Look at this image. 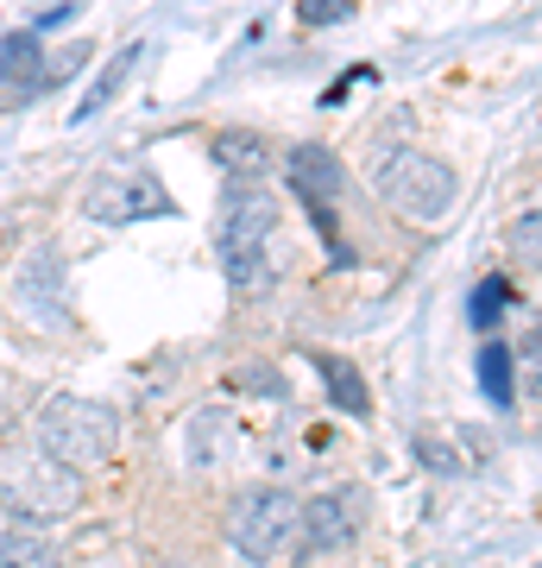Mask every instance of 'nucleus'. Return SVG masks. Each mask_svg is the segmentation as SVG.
<instances>
[{
	"label": "nucleus",
	"mask_w": 542,
	"mask_h": 568,
	"mask_svg": "<svg viewBox=\"0 0 542 568\" xmlns=\"http://www.w3.org/2000/svg\"><path fill=\"white\" fill-rule=\"evenodd\" d=\"M504 304H511V284H504V278H485L480 291H473V328L485 335V328L499 323V310H504Z\"/></svg>",
	"instance_id": "nucleus-17"
},
{
	"label": "nucleus",
	"mask_w": 542,
	"mask_h": 568,
	"mask_svg": "<svg viewBox=\"0 0 542 568\" xmlns=\"http://www.w3.org/2000/svg\"><path fill=\"white\" fill-rule=\"evenodd\" d=\"M372 190H379V203L391 209V215H403V222H436V215H448V203H454V171H448L442 159L417 152V145H403V152H391V159L372 171Z\"/></svg>",
	"instance_id": "nucleus-3"
},
{
	"label": "nucleus",
	"mask_w": 542,
	"mask_h": 568,
	"mask_svg": "<svg viewBox=\"0 0 542 568\" xmlns=\"http://www.w3.org/2000/svg\"><path fill=\"white\" fill-rule=\"evenodd\" d=\"M284 178H290V190H297L303 203H309V215H316V227L335 241V260H347L341 234H335V209H341L347 196V164L328 152V145H290V159H284Z\"/></svg>",
	"instance_id": "nucleus-7"
},
{
	"label": "nucleus",
	"mask_w": 542,
	"mask_h": 568,
	"mask_svg": "<svg viewBox=\"0 0 542 568\" xmlns=\"http://www.w3.org/2000/svg\"><path fill=\"white\" fill-rule=\"evenodd\" d=\"M39 448L63 467H95L114 455L121 443V410L101 405V398H76V392H58L51 405L39 410Z\"/></svg>",
	"instance_id": "nucleus-2"
},
{
	"label": "nucleus",
	"mask_w": 542,
	"mask_h": 568,
	"mask_svg": "<svg viewBox=\"0 0 542 568\" xmlns=\"http://www.w3.org/2000/svg\"><path fill=\"white\" fill-rule=\"evenodd\" d=\"M0 82H7V89H44L39 26H25V32H7V39H0Z\"/></svg>",
	"instance_id": "nucleus-11"
},
{
	"label": "nucleus",
	"mask_w": 542,
	"mask_h": 568,
	"mask_svg": "<svg viewBox=\"0 0 542 568\" xmlns=\"http://www.w3.org/2000/svg\"><path fill=\"white\" fill-rule=\"evenodd\" d=\"M504 246H511V260H518L523 272H542V209L518 215V222H511V234H504Z\"/></svg>",
	"instance_id": "nucleus-14"
},
{
	"label": "nucleus",
	"mask_w": 542,
	"mask_h": 568,
	"mask_svg": "<svg viewBox=\"0 0 542 568\" xmlns=\"http://www.w3.org/2000/svg\"><path fill=\"white\" fill-rule=\"evenodd\" d=\"M272 241H278V203L253 183H241L222 215V272L234 284V297H259L272 284Z\"/></svg>",
	"instance_id": "nucleus-1"
},
{
	"label": "nucleus",
	"mask_w": 542,
	"mask_h": 568,
	"mask_svg": "<svg viewBox=\"0 0 542 568\" xmlns=\"http://www.w3.org/2000/svg\"><path fill=\"white\" fill-rule=\"evenodd\" d=\"M82 58H89L82 44H70L63 58H51V63H44V89H51V82H63V77H76V70H82Z\"/></svg>",
	"instance_id": "nucleus-19"
},
{
	"label": "nucleus",
	"mask_w": 542,
	"mask_h": 568,
	"mask_svg": "<svg viewBox=\"0 0 542 568\" xmlns=\"http://www.w3.org/2000/svg\"><path fill=\"white\" fill-rule=\"evenodd\" d=\"M0 499L20 511V518H63V511H76L82 499V480L76 467L51 462L44 448H32V455H0Z\"/></svg>",
	"instance_id": "nucleus-4"
},
{
	"label": "nucleus",
	"mask_w": 542,
	"mask_h": 568,
	"mask_svg": "<svg viewBox=\"0 0 542 568\" xmlns=\"http://www.w3.org/2000/svg\"><path fill=\"white\" fill-rule=\"evenodd\" d=\"M215 159L234 183H259L272 171V145L259 133H246V126H227V133H215Z\"/></svg>",
	"instance_id": "nucleus-10"
},
{
	"label": "nucleus",
	"mask_w": 542,
	"mask_h": 568,
	"mask_svg": "<svg viewBox=\"0 0 542 568\" xmlns=\"http://www.w3.org/2000/svg\"><path fill=\"white\" fill-rule=\"evenodd\" d=\"M309 361H316V373L328 379V398H335L347 417H366V410H372V392H366V379H360V366H354V361H341V354H321V347L309 354Z\"/></svg>",
	"instance_id": "nucleus-12"
},
{
	"label": "nucleus",
	"mask_w": 542,
	"mask_h": 568,
	"mask_svg": "<svg viewBox=\"0 0 542 568\" xmlns=\"http://www.w3.org/2000/svg\"><path fill=\"white\" fill-rule=\"evenodd\" d=\"M133 58H140V44H133V51H121V58H114V63H108V70H101V82H95V89H89V95H82L76 121H89V114H95V108L108 102L114 89H121V82H126V70H133Z\"/></svg>",
	"instance_id": "nucleus-15"
},
{
	"label": "nucleus",
	"mask_w": 542,
	"mask_h": 568,
	"mask_svg": "<svg viewBox=\"0 0 542 568\" xmlns=\"http://www.w3.org/2000/svg\"><path fill=\"white\" fill-rule=\"evenodd\" d=\"M303 525V506L284 487H253L227 506V544L241 549L246 562H278L290 537Z\"/></svg>",
	"instance_id": "nucleus-5"
},
{
	"label": "nucleus",
	"mask_w": 542,
	"mask_h": 568,
	"mask_svg": "<svg viewBox=\"0 0 542 568\" xmlns=\"http://www.w3.org/2000/svg\"><path fill=\"white\" fill-rule=\"evenodd\" d=\"M518 386L530 392V405H542V323L523 335V347H518Z\"/></svg>",
	"instance_id": "nucleus-16"
},
{
	"label": "nucleus",
	"mask_w": 542,
	"mask_h": 568,
	"mask_svg": "<svg viewBox=\"0 0 542 568\" xmlns=\"http://www.w3.org/2000/svg\"><path fill=\"white\" fill-rule=\"evenodd\" d=\"M480 386L499 410L518 398V347L511 342H480Z\"/></svg>",
	"instance_id": "nucleus-13"
},
{
	"label": "nucleus",
	"mask_w": 542,
	"mask_h": 568,
	"mask_svg": "<svg viewBox=\"0 0 542 568\" xmlns=\"http://www.w3.org/2000/svg\"><path fill=\"white\" fill-rule=\"evenodd\" d=\"M354 13V0H303V26H335Z\"/></svg>",
	"instance_id": "nucleus-18"
},
{
	"label": "nucleus",
	"mask_w": 542,
	"mask_h": 568,
	"mask_svg": "<svg viewBox=\"0 0 542 568\" xmlns=\"http://www.w3.org/2000/svg\"><path fill=\"white\" fill-rule=\"evenodd\" d=\"M89 222H108V227H126V222H158V215H177L171 190H164L152 171H108V178L89 183Z\"/></svg>",
	"instance_id": "nucleus-6"
},
{
	"label": "nucleus",
	"mask_w": 542,
	"mask_h": 568,
	"mask_svg": "<svg viewBox=\"0 0 542 568\" xmlns=\"http://www.w3.org/2000/svg\"><path fill=\"white\" fill-rule=\"evenodd\" d=\"M58 562H63V549L39 518H13L0 530V568H58Z\"/></svg>",
	"instance_id": "nucleus-9"
},
{
	"label": "nucleus",
	"mask_w": 542,
	"mask_h": 568,
	"mask_svg": "<svg viewBox=\"0 0 542 568\" xmlns=\"http://www.w3.org/2000/svg\"><path fill=\"white\" fill-rule=\"evenodd\" d=\"M366 530V493L360 487H328L303 506V556H321V549H347Z\"/></svg>",
	"instance_id": "nucleus-8"
}]
</instances>
